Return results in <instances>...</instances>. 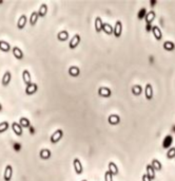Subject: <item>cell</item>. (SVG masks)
Wrapping results in <instances>:
<instances>
[{
	"instance_id": "cell-7",
	"label": "cell",
	"mask_w": 175,
	"mask_h": 181,
	"mask_svg": "<svg viewBox=\"0 0 175 181\" xmlns=\"http://www.w3.org/2000/svg\"><path fill=\"white\" fill-rule=\"evenodd\" d=\"M98 94L102 97H111V90L108 88V87H100L99 89H98Z\"/></svg>"
},
{
	"instance_id": "cell-24",
	"label": "cell",
	"mask_w": 175,
	"mask_h": 181,
	"mask_svg": "<svg viewBox=\"0 0 175 181\" xmlns=\"http://www.w3.org/2000/svg\"><path fill=\"white\" fill-rule=\"evenodd\" d=\"M57 38H58V40H60V41H65V40L69 38V33L65 31V30L60 31L57 34Z\"/></svg>"
},
{
	"instance_id": "cell-13",
	"label": "cell",
	"mask_w": 175,
	"mask_h": 181,
	"mask_svg": "<svg viewBox=\"0 0 175 181\" xmlns=\"http://www.w3.org/2000/svg\"><path fill=\"white\" fill-rule=\"evenodd\" d=\"M22 79H23L24 84L28 86V85L32 84V81H31V74H30L29 70H23L22 72Z\"/></svg>"
},
{
	"instance_id": "cell-30",
	"label": "cell",
	"mask_w": 175,
	"mask_h": 181,
	"mask_svg": "<svg viewBox=\"0 0 175 181\" xmlns=\"http://www.w3.org/2000/svg\"><path fill=\"white\" fill-rule=\"evenodd\" d=\"M175 48L174 42L172 41H165L164 42V49L167 51H173Z\"/></svg>"
},
{
	"instance_id": "cell-5",
	"label": "cell",
	"mask_w": 175,
	"mask_h": 181,
	"mask_svg": "<svg viewBox=\"0 0 175 181\" xmlns=\"http://www.w3.org/2000/svg\"><path fill=\"white\" fill-rule=\"evenodd\" d=\"M79 42H80V35L75 34L73 36V38L71 39L70 44H69V47H70V49H75L79 45Z\"/></svg>"
},
{
	"instance_id": "cell-15",
	"label": "cell",
	"mask_w": 175,
	"mask_h": 181,
	"mask_svg": "<svg viewBox=\"0 0 175 181\" xmlns=\"http://www.w3.org/2000/svg\"><path fill=\"white\" fill-rule=\"evenodd\" d=\"M51 155H52V152H51L50 150H47V148H42L41 150H40L39 152V156L41 159H43V160H47V159H49V158L51 157Z\"/></svg>"
},
{
	"instance_id": "cell-12",
	"label": "cell",
	"mask_w": 175,
	"mask_h": 181,
	"mask_svg": "<svg viewBox=\"0 0 175 181\" xmlns=\"http://www.w3.org/2000/svg\"><path fill=\"white\" fill-rule=\"evenodd\" d=\"M26 21H28V19H26V16L24 15H21L20 17H19L18 21H17V28H18L19 30H22L26 26Z\"/></svg>"
},
{
	"instance_id": "cell-10",
	"label": "cell",
	"mask_w": 175,
	"mask_h": 181,
	"mask_svg": "<svg viewBox=\"0 0 175 181\" xmlns=\"http://www.w3.org/2000/svg\"><path fill=\"white\" fill-rule=\"evenodd\" d=\"M12 51H13V55L15 56L16 59H22L23 58V52L21 51V49L19 47H13V49H12Z\"/></svg>"
},
{
	"instance_id": "cell-8",
	"label": "cell",
	"mask_w": 175,
	"mask_h": 181,
	"mask_svg": "<svg viewBox=\"0 0 175 181\" xmlns=\"http://www.w3.org/2000/svg\"><path fill=\"white\" fill-rule=\"evenodd\" d=\"M12 129H13V131L15 132L16 136H22V127L20 126V124L17 123V122H14V123H12Z\"/></svg>"
},
{
	"instance_id": "cell-6",
	"label": "cell",
	"mask_w": 175,
	"mask_h": 181,
	"mask_svg": "<svg viewBox=\"0 0 175 181\" xmlns=\"http://www.w3.org/2000/svg\"><path fill=\"white\" fill-rule=\"evenodd\" d=\"M37 89H38V86H37L35 83H32V84L28 85V86L26 87V93L28 95L34 94L35 92L37 91Z\"/></svg>"
},
{
	"instance_id": "cell-2",
	"label": "cell",
	"mask_w": 175,
	"mask_h": 181,
	"mask_svg": "<svg viewBox=\"0 0 175 181\" xmlns=\"http://www.w3.org/2000/svg\"><path fill=\"white\" fill-rule=\"evenodd\" d=\"M12 176H13V167L12 165H6L4 168V173H3V179L4 181H11L12 179Z\"/></svg>"
},
{
	"instance_id": "cell-27",
	"label": "cell",
	"mask_w": 175,
	"mask_h": 181,
	"mask_svg": "<svg viewBox=\"0 0 175 181\" xmlns=\"http://www.w3.org/2000/svg\"><path fill=\"white\" fill-rule=\"evenodd\" d=\"M151 165H152V167L154 168L155 171H162V163L157 160V159H153V160H152Z\"/></svg>"
},
{
	"instance_id": "cell-26",
	"label": "cell",
	"mask_w": 175,
	"mask_h": 181,
	"mask_svg": "<svg viewBox=\"0 0 175 181\" xmlns=\"http://www.w3.org/2000/svg\"><path fill=\"white\" fill-rule=\"evenodd\" d=\"M172 142H173L172 136H167L166 137L165 140H164V143H162L164 148H169V147L171 146V144H172Z\"/></svg>"
},
{
	"instance_id": "cell-39",
	"label": "cell",
	"mask_w": 175,
	"mask_h": 181,
	"mask_svg": "<svg viewBox=\"0 0 175 181\" xmlns=\"http://www.w3.org/2000/svg\"><path fill=\"white\" fill-rule=\"evenodd\" d=\"M81 181H88V180H86V179H84V180H81Z\"/></svg>"
},
{
	"instance_id": "cell-40",
	"label": "cell",
	"mask_w": 175,
	"mask_h": 181,
	"mask_svg": "<svg viewBox=\"0 0 175 181\" xmlns=\"http://www.w3.org/2000/svg\"><path fill=\"white\" fill-rule=\"evenodd\" d=\"M174 131H175V127H174Z\"/></svg>"
},
{
	"instance_id": "cell-28",
	"label": "cell",
	"mask_w": 175,
	"mask_h": 181,
	"mask_svg": "<svg viewBox=\"0 0 175 181\" xmlns=\"http://www.w3.org/2000/svg\"><path fill=\"white\" fill-rule=\"evenodd\" d=\"M19 124H20L21 127H23V128H28V127H30V125H31V122H30L29 119L21 118L20 120H19Z\"/></svg>"
},
{
	"instance_id": "cell-16",
	"label": "cell",
	"mask_w": 175,
	"mask_h": 181,
	"mask_svg": "<svg viewBox=\"0 0 175 181\" xmlns=\"http://www.w3.org/2000/svg\"><path fill=\"white\" fill-rule=\"evenodd\" d=\"M145 92H146L145 94H146L147 100H152V97H153V88H152V85L147 84Z\"/></svg>"
},
{
	"instance_id": "cell-9",
	"label": "cell",
	"mask_w": 175,
	"mask_h": 181,
	"mask_svg": "<svg viewBox=\"0 0 175 181\" xmlns=\"http://www.w3.org/2000/svg\"><path fill=\"white\" fill-rule=\"evenodd\" d=\"M11 79H12V74H11L10 71H6L4 74H3L2 76V81H1V83H2V86L6 87L9 84H10Z\"/></svg>"
},
{
	"instance_id": "cell-22",
	"label": "cell",
	"mask_w": 175,
	"mask_h": 181,
	"mask_svg": "<svg viewBox=\"0 0 175 181\" xmlns=\"http://www.w3.org/2000/svg\"><path fill=\"white\" fill-rule=\"evenodd\" d=\"M108 121H109V123H110L111 125H116V124H118L120 122V118L117 114H111V116L109 117V119H108Z\"/></svg>"
},
{
	"instance_id": "cell-36",
	"label": "cell",
	"mask_w": 175,
	"mask_h": 181,
	"mask_svg": "<svg viewBox=\"0 0 175 181\" xmlns=\"http://www.w3.org/2000/svg\"><path fill=\"white\" fill-rule=\"evenodd\" d=\"M141 179H142V181H152L149 177L147 176V174H144V175H142V178Z\"/></svg>"
},
{
	"instance_id": "cell-14",
	"label": "cell",
	"mask_w": 175,
	"mask_h": 181,
	"mask_svg": "<svg viewBox=\"0 0 175 181\" xmlns=\"http://www.w3.org/2000/svg\"><path fill=\"white\" fill-rule=\"evenodd\" d=\"M102 26H103V22H102V19L100 17H96L95 18V31L97 33H100L102 31Z\"/></svg>"
},
{
	"instance_id": "cell-11",
	"label": "cell",
	"mask_w": 175,
	"mask_h": 181,
	"mask_svg": "<svg viewBox=\"0 0 175 181\" xmlns=\"http://www.w3.org/2000/svg\"><path fill=\"white\" fill-rule=\"evenodd\" d=\"M152 33L154 35V37L157 40H160L162 38V34L158 26H152Z\"/></svg>"
},
{
	"instance_id": "cell-34",
	"label": "cell",
	"mask_w": 175,
	"mask_h": 181,
	"mask_svg": "<svg viewBox=\"0 0 175 181\" xmlns=\"http://www.w3.org/2000/svg\"><path fill=\"white\" fill-rule=\"evenodd\" d=\"M146 15H147V9L142 8L138 12V15H137V17H138V19H142V18H145V17H146Z\"/></svg>"
},
{
	"instance_id": "cell-32",
	"label": "cell",
	"mask_w": 175,
	"mask_h": 181,
	"mask_svg": "<svg viewBox=\"0 0 175 181\" xmlns=\"http://www.w3.org/2000/svg\"><path fill=\"white\" fill-rule=\"evenodd\" d=\"M9 122H6V121H4V122H1L0 123V134H2V132H4V131H6L9 129Z\"/></svg>"
},
{
	"instance_id": "cell-29",
	"label": "cell",
	"mask_w": 175,
	"mask_h": 181,
	"mask_svg": "<svg viewBox=\"0 0 175 181\" xmlns=\"http://www.w3.org/2000/svg\"><path fill=\"white\" fill-rule=\"evenodd\" d=\"M102 31L108 35L113 34V28H112V26H110L109 24H103V26H102Z\"/></svg>"
},
{
	"instance_id": "cell-19",
	"label": "cell",
	"mask_w": 175,
	"mask_h": 181,
	"mask_svg": "<svg viewBox=\"0 0 175 181\" xmlns=\"http://www.w3.org/2000/svg\"><path fill=\"white\" fill-rule=\"evenodd\" d=\"M38 15H39V17H45V15H47V5L45 4V3H42V4H40L39 6V10H38Z\"/></svg>"
},
{
	"instance_id": "cell-20",
	"label": "cell",
	"mask_w": 175,
	"mask_h": 181,
	"mask_svg": "<svg viewBox=\"0 0 175 181\" xmlns=\"http://www.w3.org/2000/svg\"><path fill=\"white\" fill-rule=\"evenodd\" d=\"M79 73H80V70H79L78 67H76V66H71L70 68H69V74H70L71 76L76 77V76L79 75Z\"/></svg>"
},
{
	"instance_id": "cell-33",
	"label": "cell",
	"mask_w": 175,
	"mask_h": 181,
	"mask_svg": "<svg viewBox=\"0 0 175 181\" xmlns=\"http://www.w3.org/2000/svg\"><path fill=\"white\" fill-rule=\"evenodd\" d=\"M167 158L168 159H173V158H175V147H171L170 150H168Z\"/></svg>"
},
{
	"instance_id": "cell-17",
	"label": "cell",
	"mask_w": 175,
	"mask_h": 181,
	"mask_svg": "<svg viewBox=\"0 0 175 181\" xmlns=\"http://www.w3.org/2000/svg\"><path fill=\"white\" fill-rule=\"evenodd\" d=\"M147 170V176L149 177L151 180H153V179H155V170L153 167H152L151 164H148L146 167Z\"/></svg>"
},
{
	"instance_id": "cell-25",
	"label": "cell",
	"mask_w": 175,
	"mask_h": 181,
	"mask_svg": "<svg viewBox=\"0 0 175 181\" xmlns=\"http://www.w3.org/2000/svg\"><path fill=\"white\" fill-rule=\"evenodd\" d=\"M38 18H39L38 13H37V12H32L31 16H30V24H31L32 26H35L36 22H37V20H38Z\"/></svg>"
},
{
	"instance_id": "cell-18",
	"label": "cell",
	"mask_w": 175,
	"mask_h": 181,
	"mask_svg": "<svg viewBox=\"0 0 175 181\" xmlns=\"http://www.w3.org/2000/svg\"><path fill=\"white\" fill-rule=\"evenodd\" d=\"M145 19H146L147 24H151L152 21L155 19V12L154 11H150V12H148L146 17H145Z\"/></svg>"
},
{
	"instance_id": "cell-21",
	"label": "cell",
	"mask_w": 175,
	"mask_h": 181,
	"mask_svg": "<svg viewBox=\"0 0 175 181\" xmlns=\"http://www.w3.org/2000/svg\"><path fill=\"white\" fill-rule=\"evenodd\" d=\"M0 50L3 52H9L11 50V45L5 40H0Z\"/></svg>"
},
{
	"instance_id": "cell-3",
	"label": "cell",
	"mask_w": 175,
	"mask_h": 181,
	"mask_svg": "<svg viewBox=\"0 0 175 181\" xmlns=\"http://www.w3.org/2000/svg\"><path fill=\"white\" fill-rule=\"evenodd\" d=\"M73 166H74V171L76 172L77 175H80L84 172V167H82V164H81L80 160L78 158H75L73 161Z\"/></svg>"
},
{
	"instance_id": "cell-23",
	"label": "cell",
	"mask_w": 175,
	"mask_h": 181,
	"mask_svg": "<svg viewBox=\"0 0 175 181\" xmlns=\"http://www.w3.org/2000/svg\"><path fill=\"white\" fill-rule=\"evenodd\" d=\"M108 171L110 172L113 176H115L118 174V167L114 162H109V170Z\"/></svg>"
},
{
	"instance_id": "cell-37",
	"label": "cell",
	"mask_w": 175,
	"mask_h": 181,
	"mask_svg": "<svg viewBox=\"0 0 175 181\" xmlns=\"http://www.w3.org/2000/svg\"><path fill=\"white\" fill-rule=\"evenodd\" d=\"M152 29V24H147V31H150Z\"/></svg>"
},
{
	"instance_id": "cell-31",
	"label": "cell",
	"mask_w": 175,
	"mask_h": 181,
	"mask_svg": "<svg viewBox=\"0 0 175 181\" xmlns=\"http://www.w3.org/2000/svg\"><path fill=\"white\" fill-rule=\"evenodd\" d=\"M132 92H133L134 95H139L142 92V88H141L140 85H135V86H133V88H132Z\"/></svg>"
},
{
	"instance_id": "cell-4",
	"label": "cell",
	"mask_w": 175,
	"mask_h": 181,
	"mask_svg": "<svg viewBox=\"0 0 175 181\" xmlns=\"http://www.w3.org/2000/svg\"><path fill=\"white\" fill-rule=\"evenodd\" d=\"M123 33V24H121V21L120 20H117L115 24V26H114V29H113V34L115 37H120Z\"/></svg>"
},
{
	"instance_id": "cell-35",
	"label": "cell",
	"mask_w": 175,
	"mask_h": 181,
	"mask_svg": "<svg viewBox=\"0 0 175 181\" xmlns=\"http://www.w3.org/2000/svg\"><path fill=\"white\" fill-rule=\"evenodd\" d=\"M105 181H113V175L109 171L105 173Z\"/></svg>"
},
{
	"instance_id": "cell-38",
	"label": "cell",
	"mask_w": 175,
	"mask_h": 181,
	"mask_svg": "<svg viewBox=\"0 0 175 181\" xmlns=\"http://www.w3.org/2000/svg\"><path fill=\"white\" fill-rule=\"evenodd\" d=\"M2 110V105H1V104H0V111Z\"/></svg>"
},
{
	"instance_id": "cell-1",
	"label": "cell",
	"mask_w": 175,
	"mask_h": 181,
	"mask_svg": "<svg viewBox=\"0 0 175 181\" xmlns=\"http://www.w3.org/2000/svg\"><path fill=\"white\" fill-rule=\"evenodd\" d=\"M62 137H63V131L61 130V129H57V130L51 136V138H50L51 143H52V144H55V143H57V142H59L60 140H61Z\"/></svg>"
}]
</instances>
